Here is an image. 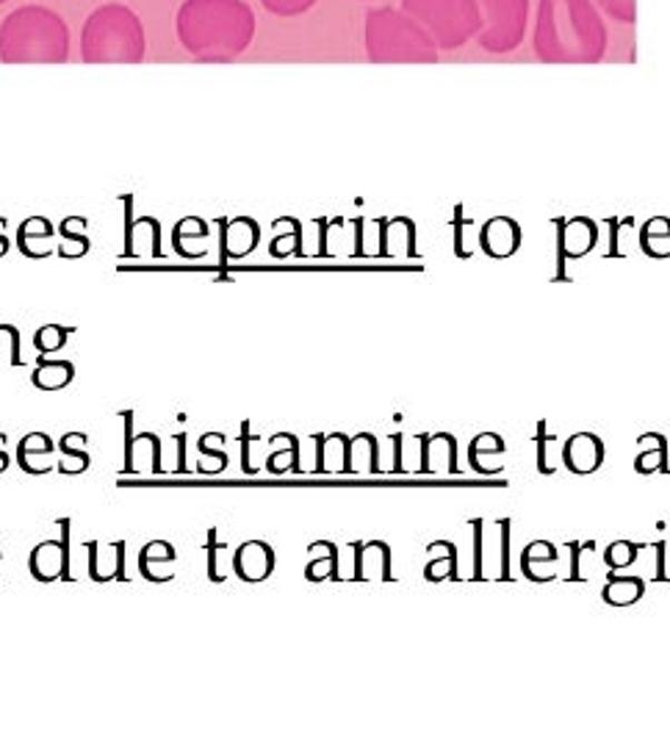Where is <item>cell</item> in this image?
<instances>
[{
  "label": "cell",
  "instance_id": "obj_11",
  "mask_svg": "<svg viewBox=\"0 0 670 756\" xmlns=\"http://www.w3.org/2000/svg\"><path fill=\"white\" fill-rule=\"evenodd\" d=\"M233 571L244 582H264L275 571V551L264 540H247L233 554Z\"/></svg>",
  "mask_w": 670,
  "mask_h": 756
},
{
  "label": "cell",
  "instance_id": "obj_3",
  "mask_svg": "<svg viewBox=\"0 0 670 756\" xmlns=\"http://www.w3.org/2000/svg\"><path fill=\"white\" fill-rule=\"evenodd\" d=\"M70 59V28L48 6H20L0 22L3 65H65Z\"/></svg>",
  "mask_w": 670,
  "mask_h": 756
},
{
  "label": "cell",
  "instance_id": "obj_2",
  "mask_svg": "<svg viewBox=\"0 0 670 756\" xmlns=\"http://www.w3.org/2000/svg\"><path fill=\"white\" fill-rule=\"evenodd\" d=\"M175 28L186 53L227 65L253 45L255 14L244 0H184Z\"/></svg>",
  "mask_w": 670,
  "mask_h": 756
},
{
  "label": "cell",
  "instance_id": "obj_31",
  "mask_svg": "<svg viewBox=\"0 0 670 756\" xmlns=\"http://www.w3.org/2000/svg\"><path fill=\"white\" fill-rule=\"evenodd\" d=\"M0 363L20 366V333L11 324H0Z\"/></svg>",
  "mask_w": 670,
  "mask_h": 756
},
{
  "label": "cell",
  "instance_id": "obj_18",
  "mask_svg": "<svg viewBox=\"0 0 670 756\" xmlns=\"http://www.w3.org/2000/svg\"><path fill=\"white\" fill-rule=\"evenodd\" d=\"M76 377V366L70 361H50V357H39L37 369H33L31 383L39 391H61L72 383Z\"/></svg>",
  "mask_w": 670,
  "mask_h": 756
},
{
  "label": "cell",
  "instance_id": "obj_7",
  "mask_svg": "<svg viewBox=\"0 0 670 756\" xmlns=\"http://www.w3.org/2000/svg\"><path fill=\"white\" fill-rule=\"evenodd\" d=\"M482 14V28L476 42L487 53H513L524 42L530 22V0H476Z\"/></svg>",
  "mask_w": 670,
  "mask_h": 756
},
{
  "label": "cell",
  "instance_id": "obj_4",
  "mask_svg": "<svg viewBox=\"0 0 670 756\" xmlns=\"http://www.w3.org/2000/svg\"><path fill=\"white\" fill-rule=\"evenodd\" d=\"M366 56L374 65H435L439 45L435 39L405 14L402 9H368L366 28Z\"/></svg>",
  "mask_w": 670,
  "mask_h": 756
},
{
  "label": "cell",
  "instance_id": "obj_24",
  "mask_svg": "<svg viewBox=\"0 0 670 756\" xmlns=\"http://www.w3.org/2000/svg\"><path fill=\"white\" fill-rule=\"evenodd\" d=\"M319 546L325 554H319L316 560L308 562V568H305V579L308 582H322V579H341L338 577V549H335V543L331 540H319Z\"/></svg>",
  "mask_w": 670,
  "mask_h": 756
},
{
  "label": "cell",
  "instance_id": "obj_26",
  "mask_svg": "<svg viewBox=\"0 0 670 756\" xmlns=\"http://www.w3.org/2000/svg\"><path fill=\"white\" fill-rule=\"evenodd\" d=\"M640 546L629 543V540H615V543L607 546L604 551V562L610 571H618V568H629L634 560H638Z\"/></svg>",
  "mask_w": 670,
  "mask_h": 756
},
{
  "label": "cell",
  "instance_id": "obj_33",
  "mask_svg": "<svg viewBox=\"0 0 670 756\" xmlns=\"http://www.w3.org/2000/svg\"><path fill=\"white\" fill-rule=\"evenodd\" d=\"M316 3H319V0H260V6H264L266 11H272V14H277V17L305 14V11L314 9Z\"/></svg>",
  "mask_w": 670,
  "mask_h": 756
},
{
  "label": "cell",
  "instance_id": "obj_34",
  "mask_svg": "<svg viewBox=\"0 0 670 756\" xmlns=\"http://www.w3.org/2000/svg\"><path fill=\"white\" fill-rule=\"evenodd\" d=\"M601 9L618 22H638V0H599Z\"/></svg>",
  "mask_w": 670,
  "mask_h": 756
},
{
  "label": "cell",
  "instance_id": "obj_25",
  "mask_svg": "<svg viewBox=\"0 0 670 756\" xmlns=\"http://www.w3.org/2000/svg\"><path fill=\"white\" fill-rule=\"evenodd\" d=\"M504 449L508 446H504L502 435H496V432H480L469 446L471 469L482 474V458H487V454H504Z\"/></svg>",
  "mask_w": 670,
  "mask_h": 756
},
{
  "label": "cell",
  "instance_id": "obj_20",
  "mask_svg": "<svg viewBox=\"0 0 670 756\" xmlns=\"http://www.w3.org/2000/svg\"><path fill=\"white\" fill-rule=\"evenodd\" d=\"M430 562L424 568V579L427 582H444V579L457 577V549L449 540H435V543L427 546Z\"/></svg>",
  "mask_w": 670,
  "mask_h": 756
},
{
  "label": "cell",
  "instance_id": "obj_1",
  "mask_svg": "<svg viewBox=\"0 0 670 756\" xmlns=\"http://www.w3.org/2000/svg\"><path fill=\"white\" fill-rule=\"evenodd\" d=\"M607 26L593 0H541L535 56L546 65H599L607 53Z\"/></svg>",
  "mask_w": 670,
  "mask_h": 756
},
{
  "label": "cell",
  "instance_id": "obj_8",
  "mask_svg": "<svg viewBox=\"0 0 670 756\" xmlns=\"http://www.w3.org/2000/svg\"><path fill=\"white\" fill-rule=\"evenodd\" d=\"M61 540H45V543L33 546L31 560V577L37 582H53V579H72L70 577V521H59Z\"/></svg>",
  "mask_w": 670,
  "mask_h": 756
},
{
  "label": "cell",
  "instance_id": "obj_12",
  "mask_svg": "<svg viewBox=\"0 0 670 756\" xmlns=\"http://www.w3.org/2000/svg\"><path fill=\"white\" fill-rule=\"evenodd\" d=\"M519 244H521V230L513 219H508V216L487 219L480 233V247L485 249L491 258H510V255L519 249Z\"/></svg>",
  "mask_w": 670,
  "mask_h": 756
},
{
  "label": "cell",
  "instance_id": "obj_14",
  "mask_svg": "<svg viewBox=\"0 0 670 756\" xmlns=\"http://www.w3.org/2000/svg\"><path fill=\"white\" fill-rule=\"evenodd\" d=\"M355 549V577L352 579H394L391 577V546L383 540L352 543Z\"/></svg>",
  "mask_w": 670,
  "mask_h": 756
},
{
  "label": "cell",
  "instance_id": "obj_10",
  "mask_svg": "<svg viewBox=\"0 0 670 756\" xmlns=\"http://www.w3.org/2000/svg\"><path fill=\"white\" fill-rule=\"evenodd\" d=\"M422 441V460L418 471L422 474H457V441L449 432L435 435H418Z\"/></svg>",
  "mask_w": 670,
  "mask_h": 756
},
{
  "label": "cell",
  "instance_id": "obj_13",
  "mask_svg": "<svg viewBox=\"0 0 670 756\" xmlns=\"http://www.w3.org/2000/svg\"><path fill=\"white\" fill-rule=\"evenodd\" d=\"M521 571H524L526 579L532 582H552L558 577V562H560V551L558 546L549 543V540H532L530 546H524L521 551Z\"/></svg>",
  "mask_w": 670,
  "mask_h": 756
},
{
  "label": "cell",
  "instance_id": "obj_29",
  "mask_svg": "<svg viewBox=\"0 0 670 756\" xmlns=\"http://www.w3.org/2000/svg\"><path fill=\"white\" fill-rule=\"evenodd\" d=\"M67 333H70L67 327H59V324H48V327H42L37 335H33V346H37L42 355H53V352H59L61 346L67 344Z\"/></svg>",
  "mask_w": 670,
  "mask_h": 756
},
{
  "label": "cell",
  "instance_id": "obj_23",
  "mask_svg": "<svg viewBox=\"0 0 670 756\" xmlns=\"http://www.w3.org/2000/svg\"><path fill=\"white\" fill-rule=\"evenodd\" d=\"M595 244V225L590 219H573L571 225L565 227L562 233V249L571 258H579V255L588 253L590 247Z\"/></svg>",
  "mask_w": 670,
  "mask_h": 756
},
{
  "label": "cell",
  "instance_id": "obj_28",
  "mask_svg": "<svg viewBox=\"0 0 670 756\" xmlns=\"http://www.w3.org/2000/svg\"><path fill=\"white\" fill-rule=\"evenodd\" d=\"M558 446H562V443L554 435H549L546 422H541V428H538V471L541 474H554L558 463L552 460V449Z\"/></svg>",
  "mask_w": 670,
  "mask_h": 756
},
{
  "label": "cell",
  "instance_id": "obj_15",
  "mask_svg": "<svg viewBox=\"0 0 670 756\" xmlns=\"http://www.w3.org/2000/svg\"><path fill=\"white\" fill-rule=\"evenodd\" d=\"M125 540H117V543H111V554H104L100 551V543L98 540H89L87 543V551H89V577L95 579V582H111V579H119V582H125Z\"/></svg>",
  "mask_w": 670,
  "mask_h": 756
},
{
  "label": "cell",
  "instance_id": "obj_19",
  "mask_svg": "<svg viewBox=\"0 0 670 756\" xmlns=\"http://www.w3.org/2000/svg\"><path fill=\"white\" fill-rule=\"evenodd\" d=\"M646 596V582L640 577H615V571L607 579L601 599L610 607H632Z\"/></svg>",
  "mask_w": 670,
  "mask_h": 756
},
{
  "label": "cell",
  "instance_id": "obj_35",
  "mask_svg": "<svg viewBox=\"0 0 670 756\" xmlns=\"http://www.w3.org/2000/svg\"><path fill=\"white\" fill-rule=\"evenodd\" d=\"M6 3V0H0V6H3Z\"/></svg>",
  "mask_w": 670,
  "mask_h": 756
},
{
  "label": "cell",
  "instance_id": "obj_16",
  "mask_svg": "<svg viewBox=\"0 0 670 756\" xmlns=\"http://www.w3.org/2000/svg\"><path fill=\"white\" fill-rule=\"evenodd\" d=\"M178 560V551L167 540H152L141 549L139 554V571L147 582H169L175 573L167 571V566H175Z\"/></svg>",
  "mask_w": 670,
  "mask_h": 756
},
{
  "label": "cell",
  "instance_id": "obj_5",
  "mask_svg": "<svg viewBox=\"0 0 670 756\" xmlns=\"http://www.w3.org/2000/svg\"><path fill=\"white\" fill-rule=\"evenodd\" d=\"M145 26L122 3H106L81 28V59L87 65H139L145 59Z\"/></svg>",
  "mask_w": 670,
  "mask_h": 756
},
{
  "label": "cell",
  "instance_id": "obj_6",
  "mask_svg": "<svg viewBox=\"0 0 670 756\" xmlns=\"http://www.w3.org/2000/svg\"><path fill=\"white\" fill-rule=\"evenodd\" d=\"M402 11L435 39L439 50H460L482 28L476 0H402Z\"/></svg>",
  "mask_w": 670,
  "mask_h": 756
},
{
  "label": "cell",
  "instance_id": "obj_22",
  "mask_svg": "<svg viewBox=\"0 0 670 756\" xmlns=\"http://www.w3.org/2000/svg\"><path fill=\"white\" fill-rule=\"evenodd\" d=\"M654 443V449H646V452H640L638 458H634V471L638 474H654V471H668V441L666 435H660V432H646V435L638 438V443Z\"/></svg>",
  "mask_w": 670,
  "mask_h": 756
},
{
  "label": "cell",
  "instance_id": "obj_30",
  "mask_svg": "<svg viewBox=\"0 0 670 756\" xmlns=\"http://www.w3.org/2000/svg\"><path fill=\"white\" fill-rule=\"evenodd\" d=\"M53 449L56 443L50 441L45 432H28V435L17 443V463L26 460L28 454H42V458H48V454H53Z\"/></svg>",
  "mask_w": 670,
  "mask_h": 756
},
{
  "label": "cell",
  "instance_id": "obj_36",
  "mask_svg": "<svg viewBox=\"0 0 670 756\" xmlns=\"http://www.w3.org/2000/svg\"><path fill=\"white\" fill-rule=\"evenodd\" d=\"M0 560H3V554H0Z\"/></svg>",
  "mask_w": 670,
  "mask_h": 756
},
{
  "label": "cell",
  "instance_id": "obj_32",
  "mask_svg": "<svg viewBox=\"0 0 670 756\" xmlns=\"http://www.w3.org/2000/svg\"><path fill=\"white\" fill-rule=\"evenodd\" d=\"M266 469H269L272 474H283V471H299V441H297V438L292 435L286 452L269 454V460H266Z\"/></svg>",
  "mask_w": 670,
  "mask_h": 756
},
{
  "label": "cell",
  "instance_id": "obj_21",
  "mask_svg": "<svg viewBox=\"0 0 670 756\" xmlns=\"http://www.w3.org/2000/svg\"><path fill=\"white\" fill-rule=\"evenodd\" d=\"M357 471H372L377 474V438L372 432H361V435L349 438V458H346L344 474H357Z\"/></svg>",
  "mask_w": 670,
  "mask_h": 756
},
{
  "label": "cell",
  "instance_id": "obj_27",
  "mask_svg": "<svg viewBox=\"0 0 670 756\" xmlns=\"http://www.w3.org/2000/svg\"><path fill=\"white\" fill-rule=\"evenodd\" d=\"M61 446V460L59 471L61 474H83L89 469V454L83 449H72V443L67 441V435L59 441Z\"/></svg>",
  "mask_w": 670,
  "mask_h": 756
},
{
  "label": "cell",
  "instance_id": "obj_9",
  "mask_svg": "<svg viewBox=\"0 0 670 756\" xmlns=\"http://www.w3.org/2000/svg\"><path fill=\"white\" fill-rule=\"evenodd\" d=\"M607 446L595 432H573L565 443H562V465L571 474H595L604 465Z\"/></svg>",
  "mask_w": 670,
  "mask_h": 756
},
{
  "label": "cell",
  "instance_id": "obj_17",
  "mask_svg": "<svg viewBox=\"0 0 670 756\" xmlns=\"http://www.w3.org/2000/svg\"><path fill=\"white\" fill-rule=\"evenodd\" d=\"M316 441V471L319 474H344L349 458V438L344 432L333 435H314Z\"/></svg>",
  "mask_w": 670,
  "mask_h": 756
}]
</instances>
